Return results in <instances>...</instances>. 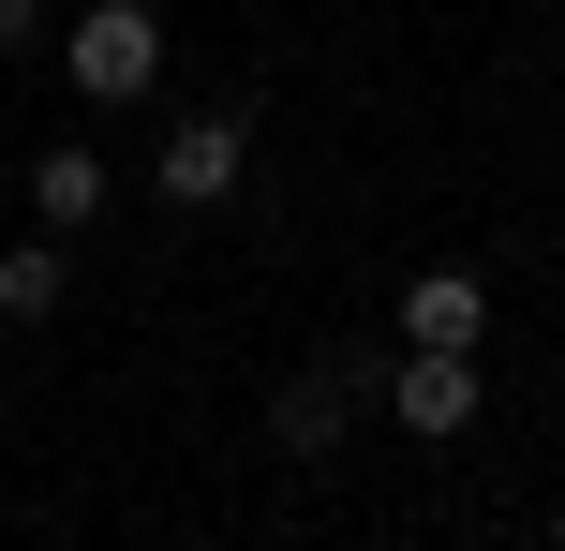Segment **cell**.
Segmentation results:
<instances>
[{
	"instance_id": "obj_1",
	"label": "cell",
	"mask_w": 565,
	"mask_h": 551,
	"mask_svg": "<svg viewBox=\"0 0 565 551\" xmlns=\"http://www.w3.org/2000/svg\"><path fill=\"white\" fill-rule=\"evenodd\" d=\"M60 75H75V105H149L164 89V15L149 0H75L60 15Z\"/></svg>"
},
{
	"instance_id": "obj_2",
	"label": "cell",
	"mask_w": 565,
	"mask_h": 551,
	"mask_svg": "<svg viewBox=\"0 0 565 551\" xmlns=\"http://www.w3.org/2000/svg\"><path fill=\"white\" fill-rule=\"evenodd\" d=\"M372 388H387V417H402L417 447H461V433H477V403H491V373H477V358H417V343H402Z\"/></svg>"
},
{
	"instance_id": "obj_3",
	"label": "cell",
	"mask_w": 565,
	"mask_h": 551,
	"mask_svg": "<svg viewBox=\"0 0 565 551\" xmlns=\"http://www.w3.org/2000/svg\"><path fill=\"white\" fill-rule=\"evenodd\" d=\"M358 358H298V373H282L268 388V447H282V463H328V447H342V417H358Z\"/></svg>"
},
{
	"instance_id": "obj_4",
	"label": "cell",
	"mask_w": 565,
	"mask_h": 551,
	"mask_svg": "<svg viewBox=\"0 0 565 551\" xmlns=\"http://www.w3.org/2000/svg\"><path fill=\"white\" fill-rule=\"evenodd\" d=\"M149 179H164V209H224L238 179H254V119H238V105L179 119V135H164V165H149Z\"/></svg>"
},
{
	"instance_id": "obj_5",
	"label": "cell",
	"mask_w": 565,
	"mask_h": 551,
	"mask_svg": "<svg viewBox=\"0 0 565 551\" xmlns=\"http://www.w3.org/2000/svg\"><path fill=\"white\" fill-rule=\"evenodd\" d=\"M402 343L417 358H477L491 343V284L477 268H417V284H402Z\"/></svg>"
},
{
	"instance_id": "obj_6",
	"label": "cell",
	"mask_w": 565,
	"mask_h": 551,
	"mask_svg": "<svg viewBox=\"0 0 565 551\" xmlns=\"http://www.w3.org/2000/svg\"><path fill=\"white\" fill-rule=\"evenodd\" d=\"M30 224H45V239H89V224H105V149L60 135L45 165H30Z\"/></svg>"
},
{
	"instance_id": "obj_7",
	"label": "cell",
	"mask_w": 565,
	"mask_h": 551,
	"mask_svg": "<svg viewBox=\"0 0 565 551\" xmlns=\"http://www.w3.org/2000/svg\"><path fill=\"white\" fill-rule=\"evenodd\" d=\"M60 298H75V254H60L45 224L0 239V328H60Z\"/></svg>"
},
{
	"instance_id": "obj_8",
	"label": "cell",
	"mask_w": 565,
	"mask_h": 551,
	"mask_svg": "<svg viewBox=\"0 0 565 551\" xmlns=\"http://www.w3.org/2000/svg\"><path fill=\"white\" fill-rule=\"evenodd\" d=\"M45 45V0H0V60H30Z\"/></svg>"
},
{
	"instance_id": "obj_9",
	"label": "cell",
	"mask_w": 565,
	"mask_h": 551,
	"mask_svg": "<svg viewBox=\"0 0 565 551\" xmlns=\"http://www.w3.org/2000/svg\"><path fill=\"white\" fill-rule=\"evenodd\" d=\"M551 551H565V507H551Z\"/></svg>"
},
{
	"instance_id": "obj_10",
	"label": "cell",
	"mask_w": 565,
	"mask_h": 551,
	"mask_svg": "<svg viewBox=\"0 0 565 551\" xmlns=\"http://www.w3.org/2000/svg\"><path fill=\"white\" fill-rule=\"evenodd\" d=\"M0 239H15V209H0Z\"/></svg>"
}]
</instances>
